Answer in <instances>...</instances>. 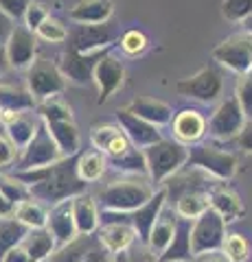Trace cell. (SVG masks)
Returning a JSON list of instances; mask_svg holds the SVG:
<instances>
[{
    "label": "cell",
    "mask_w": 252,
    "mask_h": 262,
    "mask_svg": "<svg viewBox=\"0 0 252 262\" xmlns=\"http://www.w3.org/2000/svg\"><path fill=\"white\" fill-rule=\"evenodd\" d=\"M13 177L29 188L31 199L40 201L46 208H53L62 201L75 199L86 192V184L77 175V155L62 158L42 168L15 170Z\"/></svg>",
    "instance_id": "6da1fadb"
},
{
    "label": "cell",
    "mask_w": 252,
    "mask_h": 262,
    "mask_svg": "<svg viewBox=\"0 0 252 262\" xmlns=\"http://www.w3.org/2000/svg\"><path fill=\"white\" fill-rule=\"evenodd\" d=\"M145 164H147V175L151 184H162L165 179L173 177L180 170L186 158H189V146H184L176 140H167L162 138L160 142L143 149Z\"/></svg>",
    "instance_id": "7a4b0ae2"
},
{
    "label": "cell",
    "mask_w": 252,
    "mask_h": 262,
    "mask_svg": "<svg viewBox=\"0 0 252 262\" xmlns=\"http://www.w3.org/2000/svg\"><path fill=\"white\" fill-rule=\"evenodd\" d=\"M156 188L145 182H114L108 184L99 192V210H112V212H134L141 206H145Z\"/></svg>",
    "instance_id": "3957f363"
},
{
    "label": "cell",
    "mask_w": 252,
    "mask_h": 262,
    "mask_svg": "<svg viewBox=\"0 0 252 262\" xmlns=\"http://www.w3.org/2000/svg\"><path fill=\"white\" fill-rule=\"evenodd\" d=\"M193 170H202L215 179H230L235 173H237V158L230 151H222L213 144H191L189 146V158H186V164Z\"/></svg>",
    "instance_id": "277c9868"
},
{
    "label": "cell",
    "mask_w": 252,
    "mask_h": 262,
    "mask_svg": "<svg viewBox=\"0 0 252 262\" xmlns=\"http://www.w3.org/2000/svg\"><path fill=\"white\" fill-rule=\"evenodd\" d=\"M68 81L62 75L60 66L51 59H35L27 68V92L35 98V103L51 96H62Z\"/></svg>",
    "instance_id": "5b68a950"
},
{
    "label": "cell",
    "mask_w": 252,
    "mask_h": 262,
    "mask_svg": "<svg viewBox=\"0 0 252 262\" xmlns=\"http://www.w3.org/2000/svg\"><path fill=\"white\" fill-rule=\"evenodd\" d=\"M57 160H62V153L57 149V144L48 134V129L42 120L37 125L35 136L31 138V142L24 146L18 155V162H15V170H33V168H42L48 164H55Z\"/></svg>",
    "instance_id": "8992f818"
},
{
    "label": "cell",
    "mask_w": 252,
    "mask_h": 262,
    "mask_svg": "<svg viewBox=\"0 0 252 262\" xmlns=\"http://www.w3.org/2000/svg\"><path fill=\"white\" fill-rule=\"evenodd\" d=\"M226 241V223L222 216L213 210H206L202 216H198L191 225V247L195 256L210 251H222V245Z\"/></svg>",
    "instance_id": "52a82bcc"
},
{
    "label": "cell",
    "mask_w": 252,
    "mask_h": 262,
    "mask_svg": "<svg viewBox=\"0 0 252 262\" xmlns=\"http://www.w3.org/2000/svg\"><path fill=\"white\" fill-rule=\"evenodd\" d=\"M176 90L184 98H193V101H200V103H215L222 96L224 79L217 68L208 66V68H202L198 75L178 81Z\"/></svg>",
    "instance_id": "ba28073f"
},
{
    "label": "cell",
    "mask_w": 252,
    "mask_h": 262,
    "mask_svg": "<svg viewBox=\"0 0 252 262\" xmlns=\"http://www.w3.org/2000/svg\"><path fill=\"white\" fill-rule=\"evenodd\" d=\"M246 116L239 107L237 98L230 96L217 105L213 116L206 120V134L213 140H235V136L241 131Z\"/></svg>",
    "instance_id": "9c48e42d"
},
{
    "label": "cell",
    "mask_w": 252,
    "mask_h": 262,
    "mask_svg": "<svg viewBox=\"0 0 252 262\" xmlns=\"http://www.w3.org/2000/svg\"><path fill=\"white\" fill-rule=\"evenodd\" d=\"M213 59L237 75L252 70V51H250V35L248 33H237L224 39L219 46L213 48Z\"/></svg>",
    "instance_id": "30bf717a"
},
{
    "label": "cell",
    "mask_w": 252,
    "mask_h": 262,
    "mask_svg": "<svg viewBox=\"0 0 252 262\" xmlns=\"http://www.w3.org/2000/svg\"><path fill=\"white\" fill-rule=\"evenodd\" d=\"M66 51L72 53H96L103 48H110L114 42V29L108 24H77L68 31Z\"/></svg>",
    "instance_id": "8fae6325"
},
{
    "label": "cell",
    "mask_w": 252,
    "mask_h": 262,
    "mask_svg": "<svg viewBox=\"0 0 252 262\" xmlns=\"http://www.w3.org/2000/svg\"><path fill=\"white\" fill-rule=\"evenodd\" d=\"M112 51L110 48H103V51H96V53H72V51H66L62 55L60 59V70L62 75L66 77V81H72V83H79L84 85L88 81L94 79V68L99 59L103 55H108Z\"/></svg>",
    "instance_id": "7c38bea8"
},
{
    "label": "cell",
    "mask_w": 252,
    "mask_h": 262,
    "mask_svg": "<svg viewBox=\"0 0 252 262\" xmlns=\"http://www.w3.org/2000/svg\"><path fill=\"white\" fill-rule=\"evenodd\" d=\"M35 51H37L35 33L29 31L27 27H18V24H15L9 39H7V44H5L9 68H15V70L29 68V66L35 61Z\"/></svg>",
    "instance_id": "4fadbf2b"
},
{
    "label": "cell",
    "mask_w": 252,
    "mask_h": 262,
    "mask_svg": "<svg viewBox=\"0 0 252 262\" xmlns=\"http://www.w3.org/2000/svg\"><path fill=\"white\" fill-rule=\"evenodd\" d=\"M165 206H167V190L165 188H158L145 206H141L134 212H127V221H129V225L134 227V232L138 236V243L147 245L151 227H153V223H156V219L160 216V212Z\"/></svg>",
    "instance_id": "5bb4252c"
},
{
    "label": "cell",
    "mask_w": 252,
    "mask_h": 262,
    "mask_svg": "<svg viewBox=\"0 0 252 262\" xmlns=\"http://www.w3.org/2000/svg\"><path fill=\"white\" fill-rule=\"evenodd\" d=\"M117 120H119L121 131H123L127 136V140L132 142V146H136V149H141V151L162 140V134L156 125H149V122H145L143 118L129 114L127 110H119Z\"/></svg>",
    "instance_id": "9a60e30c"
},
{
    "label": "cell",
    "mask_w": 252,
    "mask_h": 262,
    "mask_svg": "<svg viewBox=\"0 0 252 262\" xmlns=\"http://www.w3.org/2000/svg\"><path fill=\"white\" fill-rule=\"evenodd\" d=\"M125 79V68L114 55H103L94 68V83L99 88V105H103L108 98L123 85Z\"/></svg>",
    "instance_id": "2e32d148"
},
{
    "label": "cell",
    "mask_w": 252,
    "mask_h": 262,
    "mask_svg": "<svg viewBox=\"0 0 252 262\" xmlns=\"http://www.w3.org/2000/svg\"><path fill=\"white\" fill-rule=\"evenodd\" d=\"M46 229L51 232L57 247H62V245H66V243L77 238L79 234H77L75 219H72V199H66V201L57 203V206L48 208Z\"/></svg>",
    "instance_id": "e0dca14e"
},
{
    "label": "cell",
    "mask_w": 252,
    "mask_h": 262,
    "mask_svg": "<svg viewBox=\"0 0 252 262\" xmlns=\"http://www.w3.org/2000/svg\"><path fill=\"white\" fill-rule=\"evenodd\" d=\"M208 208L217 212L226 225L246 214V208H243L239 194L226 184H215L208 188Z\"/></svg>",
    "instance_id": "ac0fdd59"
},
{
    "label": "cell",
    "mask_w": 252,
    "mask_h": 262,
    "mask_svg": "<svg viewBox=\"0 0 252 262\" xmlns=\"http://www.w3.org/2000/svg\"><path fill=\"white\" fill-rule=\"evenodd\" d=\"M173 127V138L176 142H180L184 146L198 144L206 134V118L202 116L198 110H182L173 114L171 118Z\"/></svg>",
    "instance_id": "d6986e66"
},
{
    "label": "cell",
    "mask_w": 252,
    "mask_h": 262,
    "mask_svg": "<svg viewBox=\"0 0 252 262\" xmlns=\"http://www.w3.org/2000/svg\"><path fill=\"white\" fill-rule=\"evenodd\" d=\"M96 238L105 251L114 256V253L127 251L138 241V236L132 225L121 221V223H101L96 229Z\"/></svg>",
    "instance_id": "ffe728a7"
},
{
    "label": "cell",
    "mask_w": 252,
    "mask_h": 262,
    "mask_svg": "<svg viewBox=\"0 0 252 262\" xmlns=\"http://www.w3.org/2000/svg\"><path fill=\"white\" fill-rule=\"evenodd\" d=\"M191 225L193 221H186V219L176 221L173 238L167 245V249L158 256V262H193L195 253L191 247Z\"/></svg>",
    "instance_id": "44dd1931"
},
{
    "label": "cell",
    "mask_w": 252,
    "mask_h": 262,
    "mask_svg": "<svg viewBox=\"0 0 252 262\" xmlns=\"http://www.w3.org/2000/svg\"><path fill=\"white\" fill-rule=\"evenodd\" d=\"M90 140L96 146V151H101L105 158H117V155L125 153L132 142L127 140V136L121 131V127L114 125H99L92 129Z\"/></svg>",
    "instance_id": "7402d4cb"
},
{
    "label": "cell",
    "mask_w": 252,
    "mask_h": 262,
    "mask_svg": "<svg viewBox=\"0 0 252 262\" xmlns=\"http://www.w3.org/2000/svg\"><path fill=\"white\" fill-rule=\"evenodd\" d=\"M72 219H75L79 236L96 234L101 221H99V206H96L92 194L84 192V194H79L72 199Z\"/></svg>",
    "instance_id": "603a6c76"
},
{
    "label": "cell",
    "mask_w": 252,
    "mask_h": 262,
    "mask_svg": "<svg viewBox=\"0 0 252 262\" xmlns=\"http://www.w3.org/2000/svg\"><path fill=\"white\" fill-rule=\"evenodd\" d=\"M112 13V0H79L68 11V18L75 24H108Z\"/></svg>",
    "instance_id": "cb8c5ba5"
},
{
    "label": "cell",
    "mask_w": 252,
    "mask_h": 262,
    "mask_svg": "<svg viewBox=\"0 0 252 262\" xmlns=\"http://www.w3.org/2000/svg\"><path fill=\"white\" fill-rule=\"evenodd\" d=\"M210 188V186H208ZM208 188H184L176 194V214L178 219L195 221L208 210Z\"/></svg>",
    "instance_id": "d4e9b609"
},
{
    "label": "cell",
    "mask_w": 252,
    "mask_h": 262,
    "mask_svg": "<svg viewBox=\"0 0 252 262\" xmlns=\"http://www.w3.org/2000/svg\"><path fill=\"white\" fill-rule=\"evenodd\" d=\"M125 110L156 127L167 125V122H171V118H173V110L169 107L167 103L156 101V98H134Z\"/></svg>",
    "instance_id": "484cf974"
},
{
    "label": "cell",
    "mask_w": 252,
    "mask_h": 262,
    "mask_svg": "<svg viewBox=\"0 0 252 262\" xmlns=\"http://www.w3.org/2000/svg\"><path fill=\"white\" fill-rule=\"evenodd\" d=\"M48 134L57 144V149L62 153V158H72V155L81 153V136L79 129L72 120H64V122H44Z\"/></svg>",
    "instance_id": "4316f807"
},
{
    "label": "cell",
    "mask_w": 252,
    "mask_h": 262,
    "mask_svg": "<svg viewBox=\"0 0 252 262\" xmlns=\"http://www.w3.org/2000/svg\"><path fill=\"white\" fill-rule=\"evenodd\" d=\"M176 221H178V214H176L173 208H167V206L162 208L160 216L156 219V223H153L151 232H149V241H147V247L156 258L167 249V245L171 243Z\"/></svg>",
    "instance_id": "83f0119b"
},
{
    "label": "cell",
    "mask_w": 252,
    "mask_h": 262,
    "mask_svg": "<svg viewBox=\"0 0 252 262\" xmlns=\"http://www.w3.org/2000/svg\"><path fill=\"white\" fill-rule=\"evenodd\" d=\"M24 251L29 253L31 262H46L51 258V253L57 249V245H55V238L51 236L46 227L42 229H29L27 236H24V241L20 243Z\"/></svg>",
    "instance_id": "f1b7e54d"
},
{
    "label": "cell",
    "mask_w": 252,
    "mask_h": 262,
    "mask_svg": "<svg viewBox=\"0 0 252 262\" xmlns=\"http://www.w3.org/2000/svg\"><path fill=\"white\" fill-rule=\"evenodd\" d=\"M94 247H99V238H96V234H90V236H77L75 241H70L66 245H62L57 247L48 262H81L88 253H90Z\"/></svg>",
    "instance_id": "f546056e"
},
{
    "label": "cell",
    "mask_w": 252,
    "mask_h": 262,
    "mask_svg": "<svg viewBox=\"0 0 252 262\" xmlns=\"http://www.w3.org/2000/svg\"><path fill=\"white\" fill-rule=\"evenodd\" d=\"M37 125H40V118L35 116V114L24 112V114H18L11 122H7L5 131H7V136H9V140L15 144V149L22 151L24 146L31 142V138L35 136Z\"/></svg>",
    "instance_id": "4dcf8cb0"
},
{
    "label": "cell",
    "mask_w": 252,
    "mask_h": 262,
    "mask_svg": "<svg viewBox=\"0 0 252 262\" xmlns=\"http://www.w3.org/2000/svg\"><path fill=\"white\" fill-rule=\"evenodd\" d=\"M108 168V160L101 151H86L77 155V175L84 184H94L103 177Z\"/></svg>",
    "instance_id": "1f68e13d"
},
{
    "label": "cell",
    "mask_w": 252,
    "mask_h": 262,
    "mask_svg": "<svg viewBox=\"0 0 252 262\" xmlns=\"http://www.w3.org/2000/svg\"><path fill=\"white\" fill-rule=\"evenodd\" d=\"M13 219L27 229H42L46 227V221H48V208L35 199H27L15 206Z\"/></svg>",
    "instance_id": "d6a6232c"
},
{
    "label": "cell",
    "mask_w": 252,
    "mask_h": 262,
    "mask_svg": "<svg viewBox=\"0 0 252 262\" xmlns=\"http://www.w3.org/2000/svg\"><path fill=\"white\" fill-rule=\"evenodd\" d=\"M35 105H37L35 98L31 96L27 90L0 85V110H3V112L24 114V112H33Z\"/></svg>",
    "instance_id": "836d02e7"
},
{
    "label": "cell",
    "mask_w": 252,
    "mask_h": 262,
    "mask_svg": "<svg viewBox=\"0 0 252 262\" xmlns=\"http://www.w3.org/2000/svg\"><path fill=\"white\" fill-rule=\"evenodd\" d=\"M108 166L119 170V173H129V175H147V164H145V155L141 149L129 146L125 153L117 155V158H105Z\"/></svg>",
    "instance_id": "e575fe53"
},
{
    "label": "cell",
    "mask_w": 252,
    "mask_h": 262,
    "mask_svg": "<svg viewBox=\"0 0 252 262\" xmlns=\"http://www.w3.org/2000/svg\"><path fill=\"white\" fill-rule=\"evenodd\" d=\"M37 118L42 122H64V120H72V112L66 105L62 96H51L44 98L35 105Z\"/></svg>",
    "instance_id": "d590c367"
},
{
    "label": "cell",
    "mask_w": 252,
    "mask_h": 262,
    "mask_svg": "<svg viewBox=\"0 0 252 262\" xmlns=\"http://www.w3.org/2000/svg\"><path fill=\"white\" fill-rule=\"evenodd\" d=\"M29 229L15 219H0V258L5 256L9 249L18 247L24 241Z\"/></svg>",
    "instance_id": "8d00e7d4"
},
{
    "label": "cell",
    "mask_w": 252,
    "mask_h": 262,
    "mask_svg": "<svg viewBox=\"0 0 252 262\" xmlns=\"http://www.w3.org/2000/svg\"><path fill=\"white\" fill-rule=\"evenodd\" d=\"M222 253L228 262H248L250 258V243L241 234H226V241L222 245Z\"/></svg>",
    "instance_id": "74e56055"
},
{
    "label": "cell",
    "mask_w": 252,
    "mask_h": 262,
    "mask_svg": "<svg viewBox=\"0 0 252 262\" xmlns=\"http://www.w3.org/2000/svg\"><path fill=\"white\" fill-rule=\"evenodd\" d=\"M0 194H5L13 206H18V203L31 199L29 188L24 186L22 182H18L13 175H5L3 170H0Z\"/></svg>",
    "instance_id": "f35d334b"
},
{
    "label": "cell",
    "mask_w": 252,
    "mask_h": 262,
    "mask_svg": "<svg viewBox=\"0 0 252 262\" xmlns=\"http://www.w3.org/2000/svg\"><path fill=\"white\" fill-rule=\"evenodd\" d=\"M35 37L44 39V42H48V44H64L66 42V37H68V29L64 27L62 22H57L55 18L48 15V18L37 27Z\"/></svg>",
    "instance_id": "ab89813d"
},
{
    "label": "cell",
    "mask_w": 252,
    "mask_h": 262,
    "mask_svg": "<svg viewBox=\"0 0 252 262\" xmlns=\"http://www.w3.org/2000/svg\"><path fill=\"white\" fill-rule=\"evenodd\" d=\"M235 98H237V103H239L246 120L252 118V70L239 75L237 88H235Z\"/></svg>",
    "instance_id": "60d3db41"
},
{
    "label": "cell",
    "mask_w": 252,
    "mask_h": 262,
    "mask_svg": "<svg viewBox=\"0 0 252 262\" xmlns=\"http://www.w3.org/2000/svg\"><path fill=\"white\" fill-rule=\"evenodd\" d=\"M119 44H121V51H123L125 55L136 57V55L145 53V48H147V37H145L141 31L132 29V31H125L123 35H121Z\"/></svg>",
    "instance_id": "b9f144b4"
},
{
    "label": "cell",
    "mask_w": 252,
    "mask_h": 262,
    "mask_svg": "<svg viewBox=\"0 0 252 262\" xmlns=\"http://www.w3.org/2000/svg\"><path fill=\"white\" fill-rule=\"evenodd\" d=\"M222 13L230 22H243L252 15V0H224Z\"/></svg>",
    "instance_id": "7bdbcfd3"
},
{
    "label": "cell",
    "mask_w": 252,
    "mask_h": 262,
    "mask_svg": "<svg viewBox=\"0 0 252 262\" xmlns=\"http://www.w3.org/2000/svg\"><path fill=\"white\" fill-rule=\"evenodd\" d=\"M18 155H20V151L15 149V144L9 140V136H7L5 127L0 125V170L9 168V166H15V162H18Z\"/></svg>",
    "instance_id": "ee69618b"
},
{
    "label": "cell",
    "mask_w": 252,
    "mask_h": 262,
    "mask_svg": "<svg viewBox=\"0 0 252 262\" xmlns=\"http://www.w3.org/2000/svg\"><path fill=\"white\" fill-rule=\"evenodd\" d=\"M48 18V9L42 5V3H35V0H31V5L27 7V11H24V27L29 31H37V27L42 24L44 20Z\"/></svg>",
    "instance_id": "f6af8a7d"
},
{
    "label": "cell",
    "mask_w": 252,
    "mask_h": 262,
    "mask_svg": "<svg viewBox=\"0 0 252 262\" xmlns=\"http://www.w3.org/2000/svg\"><path fill=\"white\" fill-rule=\"evenodd\" d=\"M31 5V0H0V11L7 13L13 22L24 18V11Z\"/></svg>",
    "instance_id": "bcb514c9"
},
{
    "label": "cell",
    "mask_w": 252,
    "mask_h": 262,
    "mask_svg": "<svg viewBox=\"0 0 252 262\" xmlns=\"http://www.w3.org/2000/svg\"><path fill=\"white\" fill-rule=\"evenodd\" d=\"M127 256H129V262H158V258L149 251L147 245H143L138 241L127 249Z\"/></svg>",
    "instance_id": "7dc6e473"
},
{
    "label": "cell",
    "mask_w": 252,
    "mask_h": 262,
    "mask_svg": "<svg viewBox=\"0 0 252 262\" xmlns=\"http://www.w3.org/2000/svg\"><path fill=\"white\" fill-rule=\"evenodd\" d=\"M235 144H237L241 151L252 153V118H248L246 122H243L241 131L235 136Z\"/></svg>",
    "instance_id": "c3c4849f"
},
{
    "label": "cell",
    "mask_w": 252,
    "mask_h": 262,
    "mask_svg": "<svg viewBox=\"0 0 252 262\" xmlns=\"http://www.w3.org/2000/svg\"><path fill=\"white\" fill-rule=\"evenodd\" d=\"M13 27H15V22H13L7 13L0 11V46H5V44H7V39H9Z\"/></svg>",
    "instance_id": "681fc988"
},
{
    "label": "cell",
    "mask_w": 252,
    "mask_h": 262,
    "mask_svg": "<svg viewBox=\"0 0 252 262\" xmlns=\"http://www.w3.org/2000/svg\"><path fill=\"white\" fill-rule=\"evenodd\" d=\"M0 262H31V258H29V253L24 251L22 245H18V247H13V249L7 251L5 256L0 258Z\"/></svg>",
    "instance_id": "f907efd6"
},
{
    "label": "cell",
    "mask_w": 252,
    "mask_h": 262,
    "mask_svg": "<svg viewBox=\"0 0 252 262\" xmlns=\"http://www.w3.org/2000/svg\"><path fill=\"white\" fill-rule=\"evenodd\" d=\"M81 262H112V253H108V251H105L101 245H99V247H94Z\"/></svg>",
    "instance_id": "816d5d0a"
},
{
    "label": "cell",
    "mask_w": 252,
    "mask_h": 262,
    "mask_svg": "<svg viewBox=\"0 0 252 262\" xmlns=\"http://www.w3.org/2000/svg\"><path fill=\"white\" fill-rule=\"evenodd\" d=\"M13 212H15V206L5 194H0V219H13Z\"/></svg>",
    "instance_id": "f5cc1de1"
},
{
    "label": "cell",
    "mask_w": 252,
    "mask_h": 262,
    "mask_svg": "<svg viewBox=\"0 0 252 262\" xmlns=\"http://www.w3.org/2000/svg\"><path fill=\"white\" fill-rule=\"evenodd\" d=\"M193 262H228L222 251H210V253H202V256H195Z\"/></svg>",
    "instance_id": "db71d44e"
},
{
    "label": "cell",
    "mask_w": 252,
    "mask_h": 262,
    "mask_svg": "<svg viewBox=\"0 0 252 262\" xmlns=\"http://www.w3.org/2000/svg\"><path fill=\"white\" fill-rule=\"evenodd\" d=\"M7 68H9V61H7V53H5V46H0V77L5 75Z\"/></svg>",
    "instance_id": "11a10c76"
},
{
    "label": "cell",
    "mask_w": 252,
    "mask_h": 262,
    "mask_svg": "<svg viewBox=\"0 0 252 262\" xmlns=\"http://www.w3.org/2000/svg\"><path fill=\"white\" fill-rule=\"evenodd\" d=\"M112 262H129V256H127V251L114 253V256H112Z\"/></svg>",
    "instance_id": "9f6ffc18"
},
{
    "label": "cell",
    "mask_w": 252,
    "mask_h": 262,
    "mask_svg": "<svg viewBox=\"0 0 252 262\" xmlns=\"http://www.w3.org/2000/svg\"><path fill=\"white\" fill-rule=\"evenodd\" d=\"M241 24H243V33H250V35H252V15H248V18L243 20Z\"/></svg>",
    "instance_id": "6f0895ef"
},
{
    "label": "cell",
    "mask_w": 252,
    "mask_h": 262,
    "mask_svg": "<svg viewBox=\"0 0 252 262\" xmlns=\"http://www.w3.org/2000/svg\"><path fill=\"white\" fill-rule=\"evenodd\" d=\"M248 35H250V33H248ZM250 51H252V35H250Z\"/></svg>",
    "instance_id": "680465c9"
},
{
    "label": "cell",
    "mask_w": 252,
    "mask_h": 262,
    "mask_svg": "<svg viewBox=\"0 0 252 262\" xmlns=\"http://www.w3.org/2000/svg\"><path fill=\"white\" fill-rule=\"evenodd\" d=\"M0 122H3V110H0Z\"/></svg>",
    "instance_id": "91938a15"
},
{
    "label": "cell",
    "mask_w": 252,
    "mask_h": 262,
    "mask_svg": "<svg viewBox=\"0 0 252 262\" xmlns=\"http://www.w3.org/2000/svg\"><path fill=\"white\" fill-rule=\"evenodd\" d=\"M46 262H48V260H46Z\"/></svg>",
    "instance_id": "94428289"
}]
</instances>
